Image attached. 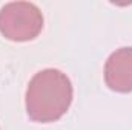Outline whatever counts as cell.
Returning <instances> with one entry per match:
<instances>
[{"label": "cell", "mask_w": 132, "mask_h": 130, "mask_svg": "<svg viewBox=\"0 0 132 130\" xmlns=\"http://www.w3.org/2000/svg\"><path fill=\"white\" fill-rule=\"evenodd\" d=\"M74 97L72 83L59 69H43L31 78L25 106L28 116L35 123H54L60 119Z\"/></svg>", "instance_id": "6da1fadb"}, {"label": "cell", "mask_w": 132, "mask_h": 130, "mask_svg": "<svg viewBox=\"0 0 132 130\" xmlns=\"http://www.w3.org/2000/svg\"><path fill=\"white\" fill-rule=\"evenodd\" d=\"M106 86L118 94L132 92V48H120L104 64Z\"/></svg>", "instance_id": "3957f363"}, {"label": "cell", "mask_w": 132, "mask_h": 130, "mask_svg": "<svg viewBox=\"0 0 132 130\" xmlns=\"http://www.w3.org/2000/svg\"><path fill=\"white\" fill-rule=\"evenodd\" d=\"M43 29V14L29 2H11L0 9V34L11 41L34 40Z\"/></svg>", "instance_id": "7a4b0ae2"}]
</instances>
